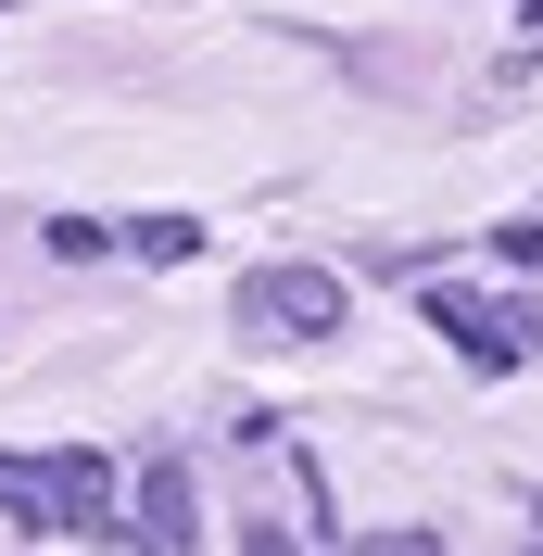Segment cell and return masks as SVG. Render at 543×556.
<instances>
[{"label": "cell", "mask_w": 543, "mask_h": 556, "mask_svg": "<svg viewBox=\"0 0 543 556\" xmlns=\"http://www.w3.org/2000/svg\"><path fill=\"white\" fill-rule=\"evenodd\" d=\"M139 544L190 556V468H139Z\"/></svg>", "instance_id": "cell-2"}, {"label": "cell", "mask_w": 543, "mask_h": 556, "mask_svg": "<svg viewBox=\"0 0 543 556\" xmlns=\"http://www.w3.org/2000/svg\"><path fill=\"white\" fill-rule=\"evenodd\" d=\"M354 556H442V544H430V531H367Z\"/></svg>", "instance_id": "cell-4"}, {"label": "cell", "mask_w": 543, "mask_h": 556, "mask_svg": "<svg viewBox=\"0 0 543 556\" xmlns=\"http://www.w3.org/2000/svg\"><path fill=\"white\" fill-rule=\"evenodd\" d=\"M266 316H291V329H329L341 291H329V278H266Z\"/></svg>", "instance_id": "cell-3"}, {"label": "cell", "mask_w": 543, "mask_h": 556, "mask_svg": "<svg viewBox=\"0 0 543 556\" xmlns=\"http://www.w3.org/2000/svg\"><path fill=\"white\" fill-rule=\"evenodd\" d=\"M430 329H455L480 367H531V354H543L531 316H493V304H468V291H430Z\"/></svg>", "instance_id": "cell-1"}]
</instances>
